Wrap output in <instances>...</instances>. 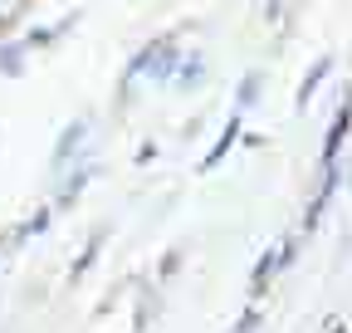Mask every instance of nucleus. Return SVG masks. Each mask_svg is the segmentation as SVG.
I'll list each match as a JSON object with an SVG mask.
<instances>
[{"label":"nucleus","instance_id":"obj_1","mask_svg":"<svg viewBox=\"0 0 352 333\" xmlns=\"http://www.w3.org/2000/svg\"><path fill=\"white\" fill-rule=\"evenodd\" d=\"M171 69H176V54H171V45H147L138 59H132V78H152V83H162V78H171Z\"/></svg>","mask_w":352,"mask_h":333},{"label":"nucleus","instance_id":"obj_2","mask_svg":"<svg viewBox=\"0 0 352 333\" xmlns=\"http://www.w3.org/2000/svg\"><path fill=\"white\" fill-rule=\"evenodd\" d=\"M201 74H206V64H201V59H191V64L182 69V89H191V83H196Z\"/></svg>","mask_w":352,"mask_h":333}]
</instances>
